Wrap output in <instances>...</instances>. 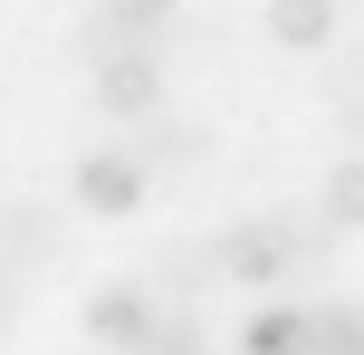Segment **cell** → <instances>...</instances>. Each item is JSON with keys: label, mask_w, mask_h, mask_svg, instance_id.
<instances>
[{"label": "cell", "mask_w": 364, "mask_h": 355, "mask_svg": "<svg viewBox=\"0 0 364 355\" xmlns=\"http://www.w3.org/2000/svg\"><path fill=\"white\" fill-rule=\"evenodd\" d=\"M269 29H278V48H326L336 38V0H269Z\"/></svg>", "instance_id": "6"}, {"label": "cell", "mask_w": 364, "mask_h": 355, "mask_svg": "<svg viewBox=\"0 0 364 355\" xmlns=\"http://www.w3.org/2000/svg\"><path fill=\"white\" fill-rule=\"evenodd\" d=\"M307 355H364V307L355 298H316L307 307Z\"/></svg>", "instance_id": "5"}, {"label": "cell", "mask_w": 364, "mask_h": 355, "mask_svg": "<svg viewBox=\"0 0 364 355\" xmlns=\"http://www.w3.org/2000/svg\"><path fill=\"white\" fill-rule=\"evenodd\" d=\"M10 307H19V298H10V288H0V327H10Z\"/></svg>", "instance_id": "12"}, {"label": "cell", "mask_w": 364, "mask_h": 355, "mask_svg": "<svg viewBox=\"0 0 364 355\" xmlns=\"http://www.w3.org/2000/svg\"><path fill=\"white\" fill-rule=\"evenodd\" d=\"M154 202V173L134 164V154H87L77 164V211H96V221H125V211Z\"/></svg>", "instance_id": "2"}, {"label": "cell", "mask_w": 364, "mask_h": 355, "mask_svg": "<svg viewBox=\"0 0 364 355\" xmlns=\"http://www.w3.org/2000/svg\"><path fill=\"white\" fill-rule=\"evenodd\" d=\"M115 19H125V29H154V19H173V0H106Z\"/></svg>", "instance_id": "11"}, {"label": "cell", "mask_w": 364, "mask_h": 355, "mask_svg": "<svg viewBox=\"0 0 364 355\" xmlns=\"http://www.w3.org/2000/svg\"><path fill=\"white\" fill-rule=\"evenodd\" d=\"M211 269L230 288H278L297 269V221H278V211H259V221H240V231H220L211 240Z\"/></svg>", "instance_id": "1"}, {"label": "cell", "mask_w": 364, "mask_h": 355, "mask_svg": "<svg viewBox=\"0 0 364 355\" xmlns=\"http://www.w3.org/2000/svg\"><path fill=\"white\" fill-rule=\"evenodd\" d=\"M240 355H307V307H259L240 327Z\"/></svg>", "instance_id": "7"}, {"label": "cell", "mask_w": 364, "mask_h": 355, "mask_svg": "<svg viewBox=\"0 0 364 355\" xmlns=\"http://www.w3.org/2000/svg\"><path fill=\"white\" fill-rule=\"evenodd\" d=\"M326 221H336V231H364V154L326 173Z\"/></svg>", "instance_id": "10"}, {"label": "cell", "mask_w": 364, "mask_h": 355, "mask_svg": "<svg viewBox=\"0 0 364 355\" xmlns=\"http://www.w3.org/2000/svg\"><path fill=\"white\" fill-rule=\"evenodd\" d=\"M134 355H211V327L192 307H154V327L134 337Z\"/></svg>", "instance_id": "8"}, {"label": "cell", "mask_w": 364, "mask_h": 355, "mask_svg": "<svg viewBox=\"0 0 364 355\" xmlns=\"http://www.w3.org/2000/svg\"><path fill=\"white\" fill-rule=\"evenodd\" d=\"M144 327H154V279H125V288H106V298H87V337H96V346L134 355Z\"/></svg>", "instance_id": "4"}, {"label": "cell", "mask_w": 364, "mask_h": 355, "mask_svg": "<svg viewBox=\"0 0 364 355\" xmlns=\"http://www.w3.org/2000/svg\"><path fill=\"white\" fill-rule=\"evenodd\" d=\"M48 240H58V231H48V211H29V202H10V211H0V250H10V260H48Z\"/></svg>", "instance_id": "9"}, {"label": "cell", "mask_w": 364, "mask_h": 355, "mask_svg": "<svg viewBox=\"0 0 364 355\" xmlns=\"http://www.w3.org/2000/svg\"><path fill=\"white\" fill-rule=\"evenodd\" d=\"M96 106L106 115H154L164 106V58L154 48H106L96 58Z\"/></svg>", "instance_id": "3"}]
</instances>
